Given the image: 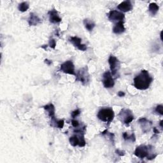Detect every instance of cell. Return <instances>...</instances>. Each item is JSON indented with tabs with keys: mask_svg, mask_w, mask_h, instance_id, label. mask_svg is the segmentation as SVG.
<instances>
[{
	"mask_svg": "<svg viewBox=\"0 0 163 163\" xmlns=\"http://www.w3.org/2000/svg\"><path fill=\"white\" fill-rule=\"evenodd\" d=\"M152 82L153 78L150 76L149 71L143 70L134 78V86L138 90H146L149 88Z\"/></svg>",
	"mask_w": 163,
	"mask_h": 163,
	"instance_id": "cell-1",
	"label": "cell"
},
{
	"mask_svg": "<svg viewBox=\"0 0 163 163\" xmlns=\"http://www.w3.org/2000/svg\"><path fill=\"white\" fill-rule=\"evenodd\" d=\"M134 154L141 159L147 158L150 161L154 159L157 156V153L156 152L154 147L152 145H141L136 148Z\"/></svg>",
	"mask_w": 163,
	"mask_h": 163,
	"instance_id": "cell-2",
	"label": "cell"
},
{
	"mask_svg": "<svg viewBox=\"0 0 163 163\" xmlns=\"http://www.w3.org/2000/svg\"><path fill=\"white\" fill-rule=\"evenodd\" d=\"M114 116V112L111 108H103L99 110L97 115V118L99 120L104 122H108V124H110L113 120Z\"/></svg>",
	"mask_w": 163,
	"mask_h": 163,
	"instance_id": "cell-3",
	"label": "cell"
},
{
	"mask_svg": "<svg viewBox=\"0 0 163 163\" xmlns=\"http://www.w3.org/2000/svg\"><path fill=\"white\" fill-rule=\"evenodd\" d=\"M76 81L80 82L84 85H87L90 81V75L87 66L80 69L76 74Z\"/></svg>",
	"mask_w": 163,
	"mask_h": 163,
	"instance_id": "cell-4",
	"label": "cell"
},
{
	"mask_svg": "<svg viewBox=\"0 0 163 163\" xmlns=\"http://www.w3.org/2000/svg\"><path fill=\"white\" fill-rule=\"evenodd\" d=\"M119 119L126 125H128L133 120L134 115L129 109H122L118 114Z\"/></svg>",
	"mask_w": 163,
	"mask_h": 163,
	"instance_id": "cell-5",
	"label": "cell"
},
{
	"mask_svg": "<svg viewBox=\"0 0 163 163\" xmlns=\"http://www.w3.org/2000/svg\"><path fill=\"white\" fill-rule=\"evenodd\" d=\"M60 71L62 73L69 74L71 75H76L75 70V65L72 61H67L63 62L60 66Z\"/></svg>",
	"mask_w": 163,
	"mask_h": 163,
	"instance_id": "cell-6",
	"label": "cell"
},
{
	"mask_svg": "<svg viewBox=\"0 0 163 163\" xmlns=\"http://www.w3.org/2000/svg\"><path fill=\"white\" fill-rule=\"evenodd\" d=\"M108 63L110 65L112 75L113 76L116 75L121 66L119 60L114 56L111 55L109 58H108Z\"/></svg>",
	"mask_w": 163,
	"mask_h": 163,
	"instance_id": "cell-7",
	"label": "cell"
},
{
	"mask_svg": "<svg viewBox=\"0 0 163 163\" xmlns=\"http://www.w3.org/2000/svg\"><path fill=\"white\" fill-rule=\"evenodd\" d=\"M102 82H103V84L105 88L110 89L114 86L115 82L110 71H107L105 72L103 75Z\"/></svg>",
	"mask_w": 163,
	"mask_h": 163,
	"instance_id": "cell-8",
	"label": "cell"
},
{
	"mask_svg": "<svg viewBox=\"0 0 163 163\" xmlns=\"http://www.w3.org/2000/svg\"><path fill=\"white\" fill-rule=\"evenodd\" d=\"M108 18L110 21L112 22H120V21H123L124 18H125V15L124 13L118 11L113 10L110 11V12L108 14Z\"/></svg>",
	"mask_w": 163,
	"mask_h": 163,
	"instance_id": "cell-9",
	"label": "cell"
},
{
	"mask_svg": "<svg viewBox=\"0 0 163 163\" xmlns=\"http://www.w3.org/2000/svg\"><path fill=\"white\" fill-rule=\"evenodd\" d=\"M69 41L79 50L85 51L87 49V47L85 44H82V40L78 37H71L69 38Z\"/></svg>",
	"mask_w": 163,
	"mask_h": 163,
	"instance_id": "cell-10",
	"label": "cell"
},
{
	"mask_svg": "<svg viewBox=\"0 0 163 163\" xmlns=\"http://www.w3.org/2000/svg\"><path fill=\"white\" fill-rule=\"evenodd\" d=\"M48 14L49 15V21L51 23L57 24L61 22L62 19L59 17L58 12L56 9H53V10H50Z\"/></svg>",
	"mask_w": 163,
	"mask_h": 163,
	"instance_id": "cell-11",
	"label": "cell"
},
{
	"mask_svg": "<svg viewBox=\"0 0 163 163\" xmlns=\"http://www.w3.org/2000/svg\"><path fill=\"white\" fill-rule=\"evenodd\" d=\"M139 124L141 125L142 131L144 133H147L150 131L151 127L152 125V122L146 118H141L138 121Z\"/></svg>",
	"mask_w": 163,
	"mask_h": 163,
	"instance_id": "cell-12",
	"label": "cell"
},
{
	"mask_svg": "<svg viewBox=\"0 0 163 163\" xmlns=\"http://www.w3.org/2000/svg\"><path fill=\"white\" fill-rule=\"evenodd\" d=\"M117 8L121 12H128L132 10L133 5L130 1H124L120 3Z\"/></svg>",
	"mask_w": 163,
	"mask_h": 163,
	"instance_id": "cell-13",
	"label": "cell"
},
{
	"mask_svg": "<svg viewBox=\"0 0 163 163\" xmlns=\"http://www.w3.org/2000/svg\"><path fill=\"white\" fill-rule=\"evenodd\" d=\"M28 22L30 26H34L40 24L42 22V20L40 19L39 17L36 15L35 14L31 13L29 19L28 20Z\"/></svg>",
	"mask_w": 163,
	"mask_h": 163,
	"instance_id": "cell-14",
	"label": "cell"
},
{
	"mask_svg": "<svg viewBox=\"0 0 163 163\" xmlns=\"http://www.w3.org/2000/svg\"><path fill=\"white\" fill-rule=\"evenodd\" d=\"M113 33L117 34H120L123 33L125 31V28L124 27V21H120L117 22L113 28L112 30Z\"/></svg>",
	"mask_w": 163,
	"mask_h": 163,
	"instance_id": "cell-15",
	"label": "cell"
},
{
	"mask_svg": "<svg viewBox=\"0 0 163 163\" xmlns=\"http://www.w3.org/2000/svg\"><path fill=\"white\" fill-rule=\"evenodd\" d=\"M43 108L47 112V114L50 119L55 117V106L52 103H49L44 106Z\"/></svg>",
	"mask_w": 163,
	"mask_h": 163,
	"instance_id": "cell-16",
	"label": "cell"
},
{
	"mask_svg": "<svg viewBox=\"0 0 163 163\" xmlns=\"http://www.w3.org/2000/svg\"><path fill=\"white\" fill-rule=\"evenodd\" d=\"M50 125L52 127H54V128H57L59 129L63 128L65 125V121L63 119L62 120H58L56 119V117H53V118L51 119L50 121Z\"/></svg>",
	"mask_w": 163,
	"mask_h": 163,
	"instance_id": "cell-17",
	"label": "cell"
},
{
	"mask_svg": "<svg viewBox=\"0 0 163 163\" xmlns=\"http://www.w3.org/2000/svg\"><path fill=\"white\" fill-rule=\"evenodd\" d=\"M83 23L85 26V28L89 31H92L96 26V24L94 22V21L89 19H84L83 21Z\"/></svg>",
	"mask_w": 163,
	"mask_h": 163,
	"instance_id": "cell-18",
	"label": "cell"
},
{
	"mask_svg": "<svg viewBox=\"0 0 163 163\" xmlns=\"http://www.w3.org/2000/svg\"><path fill=\"white\" fill-rule=\"evenodd\" d=\"M159 7L156 3H151L149 6V12L152 16H154L159 11Z\"/></svg>",
	"mask_w": 163,
	"mask_h": 163,
	"instance_id": "cell-19",
	"label": "cell"
},
{
	"mask_svg": "<svg viewBox=\"0 0 163 163\" xmlns=\"http://www.w3.org/2000/svg\"><path fill=\"white\" fill-rule=\"evenodd\" d=\"M122 136H123V138L125 141L128 140V141H131L133 142H134L136 141V137H135V135L134 133L129 134L127 132H125L123 133Z\"/></svg>",
	"mask_w": 163,
	"mask_h": 163,
	"instance_id": "cell-20",
	"label": "cell"
},
{
	"mask_svg": "<svg viewBox=\"0 0 163 163\" xmlns=\"http://www.w3.org/2000/svg\"><path fill=\"white\" fill-rule=\"evenodd\" d=\"M29 8H30V5L27 2H22V3H20L19 6H18V9H19V10L20 12H24L27 11L29 9Z\"/></svg>",
	"mask_w": 163,
	"mask_h": 163,
	"instance_id": "cell-21",
	"label": "cell"
},
{
	"mask_svg": "<svg viewBox=\"0 0 163 163\" xmlns=\"http://www.w3.org/2000/svg\"><path fill=\"white\" fill-rule=\"evenodd\" d=\"M155 111L161 115H163V106L162 105H157Z\"/></svg>",
	"mask_w": 163,
	"mask_h": 163,
	"instance_id": "cell-22",
	"label": "cell"
},
{
	"mask_svg": "<svg viewBox=\"0 0 163 163\" xmlns=\"http://www.w3.org/2000/svg\"><path fill=\"white\" fill-rule=\"evenodd\" d=\"M56 40L52 38L49 40V47L52 49H55L56 48Z\"/></svg>",
	"mask_w": 163,
	"mask_h": 163,
	"instance_id": "cell-23",
	"label": "cell"
},
{
	"mask_svg": "<svg viewBox=\"0 0 163 163\" xmlns=\"http://www.w3.org/2000/svg\"><path fill=\"white\" fill-rule=\"evenodd\" d=\"M80 114V110L79 109H77V110H74V112H71V117H72V118H73V119H75V117H78Z\"/></svg>",
	"mask_w": 163,
	"mask_h": 163,
	"instance_id": "cell-24",
	"label": "cell"
},
{
	"mask_svg": "<svg viewBox=\"0 0 163 163\" xmlns=\"http://www.w3.org/2000/svg\"><path fill=\"white\" fill-rule=\"evenodd\" d=\"M71 124H72V125H73L74 127L75 128H78L79 125H80L79 122L78 121H77V120H75V119L71 121Z\"/></svg>",
	"mask_w": 163,
	"mask_h": 163,
	"instance_id": "cell-25",
	"label": "cell"
},
{
	"mask_svg": "<svg viewBox=\"0 0 163 163\" xmlns=\"http://www.w3.org/2000/svg\"><path fill=\"white\" fill-rule=\"evenodd\" d=\"M115 153H117V155L119 156H124L125 155V151L124 150H121L119 149H117L115 150Z\"/></svg>",
	"mask_w": 163,
	"mask_h": 163,
	"instance_id": "cell-26",
	"label": "cell"
},
{
	"mask_svg": "<svg viewBox=\"0 0 163 163\" xmlns=\"http://www.w3.org/2000/svg\"><path fill=\"white\" fill-rule=\"evenodd\" d=\"M45 62L46 63V64H47V65L50 66V65L52 64V61H50V60H49V59H46L45 60Z\"/></svg>",
	"mask_w": 163,
	"mask_h": 163,
	"instance_id": "cell-27",
	"label": "cell"
},
{
	"mask_svg": "<svg viewBox=\"0 0 163 163\" xmlns=\"http://www.w3.org/2000/svg\"><path fill=\"white\" fill-rule=\"evenodd\" d=\"M118 94V96H119V97H124V96H125V93H124V92H123V91H119V92L118 93V94Z\"/></svg>",
	"mask_w": 163,
	"mask_h": 163,
	"instance_id": "cell-28",
	"label": "cell"
},
{
	"mask_svg": "<svg viewBox=\"0 0 163 163\" xmlns=\"http://www.w3.org/2000/svg\"><path fill=\"white\" fill-rule=\"evenodd\" d=\"M153 133H154L156 134H157L160 133H159V131L156 128H153Z\"/></svg>",
	"mask_w": 163,
	"mask_h": 163,
	"instance_id": "cell-29",
	"label": "cell"
},
{
	"mask_svg": "<svg viewBox=\"0 0 163 163\" xmlns=\"http://www.w3.org/2000/svg\"><path fill=\"white\" fill-rule=\"evenodd\" d=\"M162 122H163V121H162H162H161V122H160V124H159L161 128H162V127H163V126H162Z\"/></svg>",
	"mask_w": 163,
	"mask_h": 163,
	"instance_id": "cell-30",
	"label": "cell"
},
{
	"mask_svg": "<svg viewBox=\"0 0 163 163\" xmlns=\"http://www.w3.org/2000/svg\"><path fill=\"white\" fill-rule=\"evenodd\" d=\"M162 32L161 31V40H162Z\"/></svg>",
	"mask_w": 163,
	"mask_h": 163,
	"instance_id": "cell-31",
	"label": "cell"
}]
</instances>
